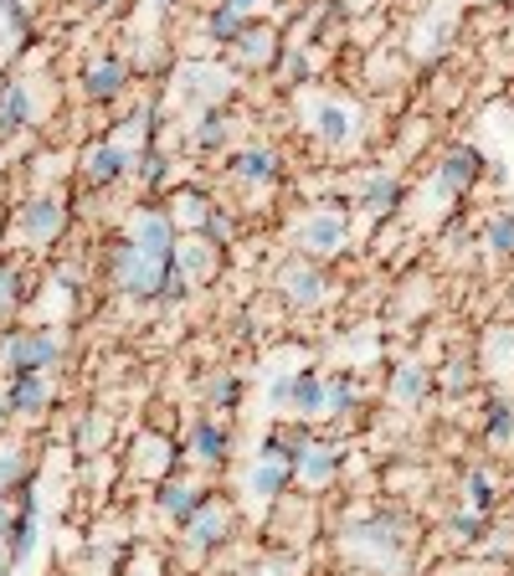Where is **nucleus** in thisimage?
<instances>
[{"instance_id":"obj_1","label":"nucleus","mask_w":514,"mask_h":576,"mask_svg":"<svg viewBox=\"0 0 514 576\" xmlns=\"http://www.w3.org/2000/svg\"><path fill=\"white\" fill-rule=\"evenodd\" d=\"M339 556L366 576H406L417 550V520L406 509H355L335 530Z\"/></svg>"},{"instance_id":"obj_2","label":"nucleus","mask_w":514,"mask_h":576,"mask_svg":"<svg viewBox=\"0 0 514 576\" xmlns=\"http://www.w3.org/2000/svg\"><path fill=\"white\" fill-rule=\"evenodd\" d=\"M298 135L309 139L319 155H355L366 139V108L350 94H325V88H298L294 94Z\"/></svg>"},{"instance_id":"obj_3","label":"nucleus","mask_w":514,"mask_h":576,"mask_svg":"<svg viewBox=\"0 0 514 576\" xmlns=\"http://www.w3.org/2000/svg\"><path fill=\"white\" fill-rule=\"evenodd\" d=\"M243 94V72L227 57H186L170 72V104L180 108V119L190 114H211V108H231Z\"/></svg>"},{"instance_id":"obj_4","label":"nucleus","mask_w":514,"mask_h":576,"mask_svg":"<svg viewBox=\"0 0 514 576\" xmlns=\"http://www.w3.org/2000/svg\"><path fill=\"white\" fill-rule=\"evenodd\" d=\"M288 247H294V257L329 269L355 247V212H345L339 202H309L288 222Z\"/></svg>"},{"instance_id":"obj_5","label":"nucleus","mask_w":514,"mask_h":576,"mask_svg":"<svg viewBox=\"0 0 514 576\" xmlns=\"http://www.w3.org/2000/svg\"><path fill=\"white\" fill-rule=\"evenodd\" d=\"M484 175H488V155H484V149H478V145H447L443 155L433 160V175L422 180L417 206H422V212H433V216H443L447 202L474 196V191L484 186Z\"/></svg>"},{"instance_id":"obj_6","label":"nucleus","mask_w":514,"mask_h":576,"mask_svg":"<svg viewBox=\"0 0 514 576\" xmlns=\"http://www.w3.org/2000/svg\"><path fill=\"white\" fill-rule=\"evenodd\" d=\"M237 530H243V509H237V499L231 495H206V505L190 515L186 525H176V550L180 562L201 566L206 556H217V550H227L231 540H237Z\"/></svg>"},{"instance_id":"obj_7","label":"nucleus","mask_w":514,"mask_h":576,"mask_svg":"<svg viewBox=\"0 0 514 576\" xmlns=\"http://www.w3.org/2000/svg\"><path fill=\"white\" fill-rule=\"evenodd\" d=\"M103 279H109L113 294L139 299V304H160L165 279H170V257H149L135 242L119 237L103 247Z\"/></svg>"},{"instance_id":"obj_8","label":"nucleus","mask_w":514,"mask_h":576,"mask_svg":"<svg viewBox=\"0 0 514 576\" xmlns=\"http://www.w3.org/2000/svg\"><path fill=\"white\" fill-rule=\"evenodd\" d=\"M231 489H237V495H231L237 509H247V515H273V509L288 499V489H294V463L253 448V453L237 463V474H231Z\"/></svg>"},{"instance_id":"obj_9","label":"nucleus","mask_w":514,"mask_h":576,"mask_svg":"<svg viewBox=\"0 0 514 576\" xmlns=\"http://www.w3.org/2000/svg\"><path fill=\"white\" fill-rule=\"evenodd\" d=\"M268 294L288 309V314H319L335 299V279H329L325 263H309V257L288 253L278 269L268 273Z\"/></svg>"},{"instance_id":"obj_10","label":"nucleus","mask_w":514,"mask_h":576,"mask_svg":"<svg viewBox=\"0 0 514 576\" xmlns=\"http://www.w3.org/2000/svg\"><path fill=\"white\" fill-rule=\"evenodd\" d=\"M278 180H284V149L268 145V139H243V145L221 160V186H227L231 196H243V202L268 196Z\"/></svg>"},{"instance_id":"obj_11","label":"nucleus","mask_w":514,"mask_h":576,"mask_svg":"<svg viewBox=\"0 0 514 576\" xmlns=\"http://www.w3.org/2000/svg\"><path fill=\"white\" fill-rule=\"evenodd\" d=\"M68 355V335L52 330V324H37V330H6L0 340V371L6 381L11 375H52Z\"/></svg>"},{"instance_id":"obj_12","label":"nucleus","mask_w":514,"mask_h":576,"mask_svg":"<svg viewBox=\"0 0 514 576\" xmlns=\"http://www.w3.org/2000/svg\"><path fill=\"white\" fill-rule=\"evenodd\" d=\"M231 458H237V428H231V417H211V412H196L180 432V463L190 474H217V469H231Z\"/></svg>"},{"instance_id":"obj_13","label":"nucleus","mask_w":514,"mask_h":576,"mask_svg":"<svg viewBox=\"0 0 514 576\" xmlns=\"http://www.w3.org/2000/svg\"><path fill=\"white\" fill-rule=\"evenodd\" d=\"M345 191H350L355 222H386V216H396L406 206V196H412L396 165H366V170H355L350 180H345Z\"/></svg>"},{"instance_id":"obj_14","label":"nucleus","mask_w":514,"mask_h":576,"mask_svg":"<svg viewBox=\"0 0 514 576\" xmlns=\"http://www.w3.org/2000/svg\"><path fill=\"white\" fill-rule=\"evenodd\" d=\"M72 212L68 202L57 196V191H41V196H27V202L11 212V227H6V237L16 242V247H31V253H41V247H52L62 232H68Z\"/></svg>"},{"instance_id":"obj_15","label":"nucleus","mask_w":514,"mask_h":576,"mask_svg":"<svg viewBox=\"0 0 514 576\" xmlns=\"http://www.w3.org/2000/svg\"><path fill=\"white\" fill-rule=\"evenodd\" d=\"M345 442L325 438V432H309L304 448L294 453V489H304V499H319L329 495L339 479H345Z\"/></svg>"},{"instance_id":"obj_16","label":"nucleus","mask_w":514,"mask_h":576,"mask_svg":"<svg viewBox=\"0 0 514 576\" xmlns=\"http://www.w3.org/2000/svg\"><path fill=\"white\" fill-rule=\"evenodd\" d=\"M186 129H180V145H186V155H196V160H227L231 149L243 145V119H237V108H211V114H190V119H180Z\"/></svg>"},{"instance_id":"obj_17","label":"nucleus","mask_w":514,"mask_h":576,"mask_svg":"<svg viewBox=\"0 0 514 576\" xmlns=\"http://www.w3.org/2000/svg\"><path fill=\"white\" fill-rule=\"evenodd\" d=\"M386 407H396V412L417 417L422 407L437 397V365L417 361V355H406V361H392V371H386Z\"/></svg>"},{"instance_id":"obj_18","label":"nucleus","mask_w":514,"mask_h":576,"mask_svg":"<svg viewBox=\"0 0 514 576\" xmlns=\"http://www.w3.org/2000/svg\"><path fill=\"white\" fill-rule=\"evenodd\" d=\"M453 41H458V6H433V11H422L406 31V52L412 62H443L453 52Z\"/></svg>"},{"instance_id":"obj_19","label":"nucleus","mask_w":514,"mask_h":576,"mask_svg":"<svg viewBox=\"0 0 514 576\" xmlns=\"http://www.w3.org/2000/svg\"><path fill=\"white\" fill-rule=\"evenodd\" d=\"M170 269L190 283V289H206L227 273V247L206 237V232H180L176 237V253H170Z\"/></svg>"},{"instance_id":"obj_20","label":"nucleus","mask_w":514,"mask_h":576,"mask_svg":"<svg viewBox=\"0 0 514 576\" xmlns=\"http://www.w3.org/2000/svg\"><path fill=\"white\" fill-rule=\"evenodd\" d=\"M284 47H288L284 27H273V21H263V16H257L253 27H247L243 37L227 47V62L237 72H278V57H284Z\"/></svg>"},{"instance_id":"obj_21","label":"nucleus","mask_w":514,"mask_h":576,"mask_svg":"<svg viewBox=\"0 0 514 576\" xmlns=\"http://www.w3.org/2000/svg\"><path fill=\"white\" fill-rule=\"evenodd\" d=\"M135 165H139V149H129L119 135H109V139H93V145L82 149L78 170L93 191H113L123 175H135Z\"/></svg>"},{"instance_id":"obj_22","label":"nucleus","mask_w":514,"mask_h":576,"mask_svg":"<svg viewBox=\"0 0 514 576\" xmlns=\"http://www.w3.org/2000/svg\"><path fill=\"white\" fill-rule=\"evenodd\" d=\"M206 495H211V484H206V474H170L165 484H155V515H160L165 525H186L196 509L206 505Z\"/></svg>"},{"instance_id":"obj_23","label":"nucleus","mask_w":514,"mask_h":576,"mask_svg":"<svg viewBox=\"0 0 514 576\" xmlns=\"http://www.w3.org/2000/svg\"><path fill=\"white\" fill-rule=\"evenodd\" d=\"M176 222H170V212L165 206H155V202H145V206H135V212L123 216V242H135L139 253H149V257H170L176 253Z\"/></svg>"},{"instance_id":"obj_24","label":"nucleus","mask_w":514,"mask_h":576,"mask_svg":"<svg viewBox=\"0 0 514 576\" xmlns=\"http://www.w3.org/2000/svg\"><path fill=\"white\" fill-rule=\"evenodd\" d=\"M129 474L149 484H165L170 474H180V438H165V432H139L129 442Z\"/></svg>"},{"instance_id":"obj_25","label":"nucleus","mask_w":514,"mask_h":576,"mask_svg":"<svg viewBox=\"0 0 514 576\" xmlns=\"http://www.w3.org/2000/svg\"><path fill=\"white\" fill-rule=\"evenodd\" d=\"M474 361L488 387H514V320L484 324V335L474 345Z\"/></svg>"},{"instance_id":"obj_26","label":"nucleus","mask_w":514,"mask_h":576,"mask_svg":"<svg viewBox=\"0 0 514 576\" xmlns=\"http://www.w3.org/2000/svg\"><path fill=\"white\" fill-rule=\"evenodd\" d=\"M478 442L488 453L514 458V387H488L478 407Z\"/></svg>"},{"instance_id":"obj_27","label":"nucleus","mask_w":514,"mask_h":576,"mask_svg":"<svg viewBox=\"0 0 514 576\" xmlns=\"http://www.w3.org/2000/svg\"><path fill=\"white\" fill-rule=\"evenodd\" d=\"M82 94H88V104H119L129 94V62L119 52H98L82 68Z\"/></svg>"},{"instance_id":"obj_28","label":"nucleus","mask_w":514,"mask_h":576,"mask_svg":"<svg viewBox=\"0 0 514 576\" xmlns=\"http://www.w3.org/2000/svg\"><path fill=\"white\" fill-rule=\"evenodd\" d=\"M196 402H201V412H211V417H231L237 407L247 402V381H243V371H227V365L206 371L201 381H196Z\"/></svg>"},{"instance_id":"obj_29","label":"nucleus","mask_w":514,"mask_h":576,"mask_svg":"<svg viewBox=\"0 0 514 576\" xmlns=\"http://www.w3.org/2000/svg\"><path fill=\"white\" fill-rule=\"evenodd\" d=\"M6 407H11V417H21V422L47 417V407H52V375H11V381H6Z\"/></svg>"},{"instance_id":"obj_30","label":"nucleus","mask_w":514,"mask_h":576,"mask_svg":"<svg viewBox=\"0 0 514 576\" xmlns=\"http://www.w3.org/2000/svg\"><path fill=\"white\" fill-rule=\"evenodd\" d=\"M488 536H494V515H478L468 505H453L443 515V540L453 550H478Z\"/></svg>"},{"instance_id":"obj_31","label":"nucleus","mask_w":514,"mask_h":576,"mask_svg":"<svg viewBox=\"0 0 514 576\" xmlns=\"http://www.w3.org/2000/svg\"><path fill=\"white\" fill-rule=\"evenodd\" d=\"M211 206H217V196L201 186H170V196H165V212H170L176 232H206Z\"/></svg>"},{"instance_id":"obj_32","label":"nucleus","mask_w":514,"mask_h":576,"mask_svg":"<svg viewBox=\"0 0 514 576\" xmlns=\"http://www.w3.org/2000/svg\"><path fill=\"white\" fill-rule=\"evenodd\" d=\"M350 412H360V375L335 365V371H325V422L319 428H339Z\"/></svg>"},{"instance_id":"obj_33","label":"nucleus","mask_w":514,"mask_h":576,"mask_svg":"<svg viewBox=\"0 0 514 576\" xmlns=\"http://www.w3.org/2000/svg\"><path fill=\"white\" fill-rule=\"evenodd\" d=\"M504 499L500 489V474H494V463H468V469L458 474V505L478 509V515H494Z\"/></svg>"},{"instance_id":"obj_34","label":"nucleus","mask_w":514,"mask_h":576,"mask_svg":"<svg viewBox=\"0 0 514 576\" xmlns=\"http://www.w3.org/2000/svg\"><path fill=\"white\" fill-rule=\"evenodd\" d=\"M37 124V98H31V82L27 78H11L0 82V139L6 135H21Z\"/></svg>"},{"instance_id":"obj_35","label":"nucleus","mask_w":514,"mask_h":576,"mask_svg":"<svg viewBox=\"0 0 514 576\" xmlns=\"http://www.w3.org/2000/svg\"><path fill=\"white\" fill-rule=\"evenodd\" d=\"M478 247L488 263H514V206H494L478 222Z\"/></svg>"},{"instance_id":"obj_36","label":"nucleus","mask_w":514,"mask_h":576,"mask_svg":"<svg viewBox=\"0 0 514 576\" xmlns=\"http://www.w3.org/2000/svg\"><path fill=\"white\" fill-rule=\"evenodd\" d=\"M294 371H263V387H257V407H263V417L268 422H288V412H294Z\"/></svg>"},{"instance_id":"obj_37","label":"nucleus","mask_w":514,"mask_h":576,"mask_svg":"<svg viewBox=\"0 0 514 576\" xmlns=\"http://www.w3.org/2000/svg\"><path fill=\"white\" fill-rule=\"evenodd\" d=\"M474 387H478V361H474V350H463V345H458L443 365H437V391L458 402V397H468Z\"/></svg>"},{"instance_id":"obj_38","label":"nucleus","mask_w":514,"mask_h":576,"mask_svg":"<svg viewBox=\"0 0 514 576\" xmlns=\"http://www.w3.org/2000/svg\"><path fill=\"white\" fill-rule=\"evenodd\" d=\"M247 27H253L247 16H237V11H227V6H217V0H211V11L201 16V41H206V47H217V52H227V47L243 37Z\"/></svg>"},{"instance_id":"obj_39","label":"nucleus","mask_w":514,"mask_h":576,"mask_svg":"<svg viewBox=\"0 0 514 576\" xmlns=\"http://www.w3.org/2000/svg\"><path fill=\"white\" fill-rule=\"evenodd\" d=\"M278 78L288 82V88H314V47L309 41H288L284 57H278Z\"/></svg>"},{"instance_id":"obj_40","label":"nucleus","mask_w":514,"mask_h":576,"mask_svg":"<svg viewBox=\"0 0 514 576\" xmlns=\"http://www.w3.org/2000/svg\"><path fill=\"white\" fill-rule=\"evenodd\" d=\"M27 474H31L27 448H16V442H0V499H16V495H21Z\"/></svg>"},{"instance_id":"obj_41","label":"nucleus","mask_w":514,"mask_h":576,"mask_svg":"<svg viewBox=\"0 0 514 576\" xmlns=\"http://www.w3.org/2000/svg\"><path fill=\"white\" fill-rule=\"evenodd\" d=\"M206 237L217 242V247H231V242L243 237V216H237V206H227V202L211 206V216H206Z\"/></svg>"},{"instance_id":"obj_42","label":"nucleus","mask_w":514,"mask_h":576,"mask_svg":"<svg viewBox=\"0 0 514 576\" xmlns=\"http://www.w3.org/2000/svg\"><path fill=\"white\" fill-rule=\"evenodd\" d=\"M16 304H21V273L11 263H0V324L16 314Z\"/></svg>"},{"instance_id":"obj_43","label":"nucleus","mask_w":514,"mask_h":576,"mask_svg":"<svg viewBox=\"0 0 514 576\" xmlns=\"http://www.w3.org/2000/svg\"><path fill=\"white\" fill-rule=\"evenodd\" d=\"M16 520H21V505H16V499H0V540L16 536Z\"/></svg>"},{"instance_id":"obj_44","label":"nucleus","mask_w":514,"mask_h":576,"mask_svg":"<svg viewBox=\"0 0 514 576\" xmlns=\"http://www.w3.org/2000/svg\"><path fill=\"white\" fill-rule=\"evenodd\" d=\"M217 6H227V11L247 16V21H257V11H263V0H217Z\"/></svg>"},{"instance_id":"obj_45","label":"nucleus","mask_w":514,"mask_h":576,"mask_svg":"<svg viewBox=\"0 0 514 576\" xmlns=\"http://www.w3.org/2000/svg\"><path fill=\"white\" fill-rule=\"evenodd\" d=\"M6 422H16L11 407H6V391H0V432H6Z\"/></svg>"},{"instance_id":"obj_46","label":"nucleus","mask_w":514,"mask_h":576,"mask_svg":"<svg viewBox=\"0 0 514 576\" xmlns=\"http://www.w3.org/2000/svg\"><path fill=\"white\" fill-rule=\"evenodd\" d=\"M6 227H11V216H6V212H0V237H6Z\"/></svg>"},{"instance_id":"obj_47","label":"nucleus","mask_w":514,"mask_h":576,"mask_svg":"<svg viewBox=\"0 0 514 576\" xmlns=\"http://www.w3.org/2000/svg\"><path fill=\"white\" fill-rule=\"evenodd\" d=\"M155 6H160V11H170V6H176V0H155Z\"/></svg>"},{"instance_id":"obj_48","label":"nucleus","mask_w":514,"mask_h":576,"mask_svg":"<svg viewBox=\"0 0 514 576\" xmlns=\"http://www.w3.org/2000/svg\"><path fill=\"white\" fill-rule=\"evenodd\" d=\"M82 6H113V0H82Z\"/></svg>"},{"instance_id":"obj_49","label":"nucleus","mask_w":514,"mask_h":576,"mask_svg":"<svg viewBox=\"0 0 514 576\" xmlns=\"http://www.w3.org/2000/svg\"><path fill=\"white\" fill-rule=\"evenodd\" d=\"M510 314H514V283H510Z\"/></svg>"},{"instance_id":"obj_50","label":"nucleus","mask_w":514,"mask_h":576,"mask_svg":"<svg viewBox=\"0 0 514 576\" xmlns=\"http://www.w3.org/2000/svg\"><path fill=\"white\" fill-rule=\"evenodd\" d=\"M510 576H514V572H510Z\"/></svg>"}]
</instances>
